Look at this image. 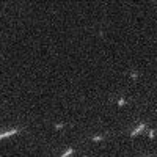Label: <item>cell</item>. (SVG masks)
Here are the masks:
<instances>
[{"label": "cell", "instance_id": "6da1fadb", "mask_svg": "<svg viewBox=\"0 0 157 157\" xmlns=\"http://www.w3.org/2000/svg\"><path fill=\"white\" fill-rule=\"evenodd\" d=\"M16 134H21V129H11V130H6V132H0V140L5 138V137L16 135Z\"/></svg>", "mask_w": 157, "mask_h": 157}, {"label": "cell", "instance_id": "7a4b0ae2", "mask_svg": "<svg viewBox=\"0 0 157 157\" xmlns=\"http://www.w3.org/2000/svg\"><path fill=\"white\" fill-rule=\"evenodd\" d=\"M145 127H146V124H145V123H140V124H138V126H137V127L132 130V134H130V135H132V137L138 135V134L141 132V130H145Z\"/></svg>", "mask_w": 157, "mask_h": 157}, {"label": "cell", "instance_id": "3957f363", "mask_svg": "<svg viewBox=\"0 0 157 157\" xmlns=\"http://www.w3.org/2000/svg\"><path fill=\"white\" fill-rule=\"evenodd\" d=\"M72 152H74V149H72V148H69V149H66V151H64V152H63L60 157H69Z\"/></svg>", "mask_w": 157, "mask_h": 157}, {"label": "cell", "instance_id": "277c9868", "mask_svg": "<svg viewBox=\"0 0 157 157\" xmlns=\"http://www.w3.org/2000/svg\"><path fill=\"white\" fill-rule=\"evenodd\" d=\"M93 140H94V141H101V140H104V137L98 135V137H93Z\"/></svg>", "mask_w": 157, "mask_h": 157}, {"label": "cell", "instance_id": "5b68a950", "mask_svg": "<svg viewBox=\"0 0 157 157\" xmlns=\"http://www.w3.org/2000/svg\"><path fill=\"white\" fill-rule=\"evenodd\" d=\"M124 104H126L124 99H120V101H118V105H124Z\"/></svg>", "mask_w": 157, "mask_h": 157}, {"label": "cell", "instance_id": "8992f818", "mask_svg": "<svg viewBox=\"0 0 157 157\" xmlns=\"http://www.w3.org/2000/svg\"><path fill=\"white\" fill-rule=\"evenodd\" d=\"M154 135H155L154 130H149V138H154Z\"/></svg>", "mask_w": 157, "mask_h": 157}]
</instances>
